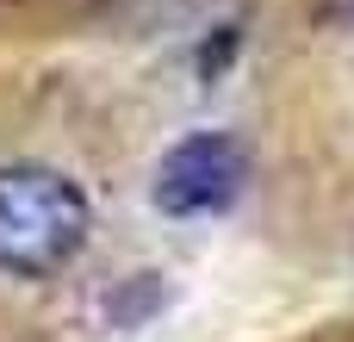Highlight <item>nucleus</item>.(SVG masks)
Masks as SVG:
<instances>
[{
  "instance_id": "f257e3e1",
  "label": "nucleus",
  "mask_w": 354,
  "mask_h": 342,
  "mask_svg": "<svg viewBox=\"0 0 354 342\" xmlns=\"http://www.w3.org/2000/svg\"><path fill=\"white\" fill-rule=\"evenodd\" d=\"M93 206L87 193L50 162H6L0 168V274L50 280L75 268L87 249Z\"/></svg>"
},
{
  "instance_id": "f03ea898",
  "label": "nucleus",
  "mask_w": 354,
  "mask_h": 342,
  "mask_svg": "<svg viewBox=\"0 0 354 342\" xmlns=\"http://www.w3.org/2000/svg\"><path fill=\"white\" fill-rule=\"evenodd\" d=\"M243 187H249V150L230 131H193L156 162L149 199L168 218H218L243 199Z\"/></svg>"
}]
</instances>
